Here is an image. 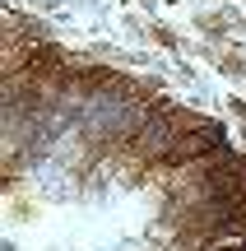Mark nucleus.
Wrapping results in <instances>:
<instances>
[{
    "instance_id": "f257e3e1",
    "label": "nucleus",
    "mask_w": 246,
    "mask_h": 251,
    "mask_svg": "<svg viewBox=\"0 0 246 251\" xmlns=\"http://www.w3.org/2000/svg\"><path fill=\"white\" fill-rule=\"evenodd\" d=\"M167 5H177V0H167Z\"/></svg>"
}]
</instances>
